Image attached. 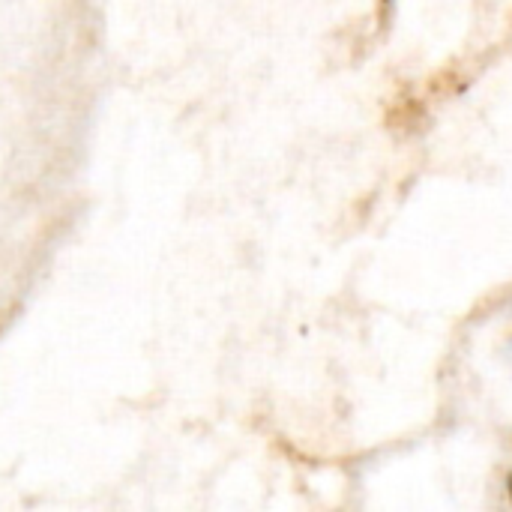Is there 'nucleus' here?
Instances as JSON below:
<instances>
[{"label":"nucleus","instance_id":"obj_1","mask_svg":"<svg viewBox=\"0 0 512 512\" xmlns=\"http://www.w3.org/2000/svg\"><path fill=\"white\" fill-rule=\"evenodd\" d=\"M507 492H510V501H512V477L507 480Z\"/></svg>","mask_w":512,"mask_h":512}]
</instances>
